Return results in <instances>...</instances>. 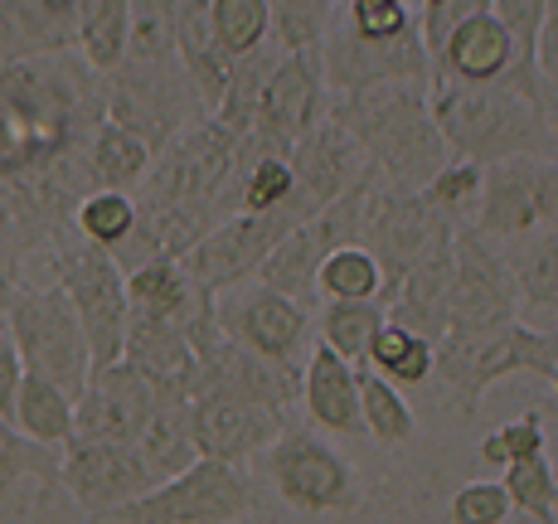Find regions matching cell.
Listing matches in <instances>:
<instances>
[{
  "instance_id": "cell-1",
  "label": "cell",
  "mask_w": 558,
  "mask_h": 524,
  "mask_svg": "<svg viewBox=\"0 0 558 524\" xmlns=\"http://www.w3.org/2000/svg\"><path fill=\"white\" fill-rule=\"evenodd\" d=\"M107 122V78L73 53L0 63V185L78 175Z\"/></svg>"
},
{
  "instance_id": "cell-2",
  "label": "cell",
  "mask_w": 558,
  "mask_h": 524,
  "mask_svg": "<svg viewBox=\"0 0 558 524\" xmlns=\"http://www.w3.org/2000/svg\"><path fill=\"white\" fill-rule=\"evenodd\" d=\"M330 117L360 142L364 160L384 185L427 190L452 160V146L433 122L427 83H379V88L345 93V98H330Z\"/></svg>"
},
{
  "instance_id": "cell-3",
  "label": "cell",
  "mask_w": 558,
  "mask_h": 524,
  "mask_svg": "<svg viewBox=\"0 0 558 524\" xmlns=\"http://www.w3.org/2000/svg\"><path fill=\"white\" fill-rule=\"evenodd\" d=\"M433 122L442 132V142L452 146L461 160H481L496 166L510 156H554L549 136V88L539 78H524L520 69L506 83L490 88H447L433 83Z\"/></svg>"
},
{
  "instance_id": "cell-4",
  "label": "cell",
  "mask_w": 558,
  "mask_h": 524,
  "mask_svg": "<svg viewBox=\"0 0 558 524\" xmlns=\"http://www.w3.org/2000/svg\"><path fill=\"white\" fill-rule=\"evenodd\" d=\"M107 117L122 122L126 132H136L146 146L160 156L209 117L195 78L185 73L180 53H126L117 63V73H107Z\"/></svg>"
},
{
  "instance_id": "cell-5",
  "label": "cell",
  "mask_w": 558,
  "mask_h": 524,
  "mask_svg": "<svg viewBox=\"0 0 558 524\" xmlns=\"http://www.w3.org/2000/svg\"><path fill=\"white\" fill-rule=\"evenodd\" d=\"M39 258L49 267V282L69 292L73 312L88 330L93 369L117 365L126 350V326H132V296H126L122 263L98 243H88L78 229H63Z\"/></svg>"
},
{
  "instance_id": "cell-6",
  "label": "cell",
  "mask_w": 558,
  "mask_h": 524,
  "mask_svg": "<svg viewBox=\"0 0 558 524\" xmlns=\"http://www.w3.org/2000/svg\"><path fill=\"white\" fill-rule=\"evenodd\" d=\"M0 306H5V330L15 340L25 369L45 374L49 383H59L63 393L78 399L93 379V345H88V330H83L78 312H73L69 292L53 282L45 287L20 282L0 296Z\"/></svg>"
},
{
  "instance_id": "cell-7",
  "label": "cell",
  "mask_w": 558,
  "mask_h": 524,
  "mask_svg": "<svg viewBox=\"0 0 558 524\" xmlns=\"http://www.w3.org/2000/svg\"><path fill=\"white\" fill-rule=\"evenodd\" d=\"M510 374H558V355H554V336L530 320H514V326L496 330V336H447L437 340V379L442 393L457 403L461 418L481 409L490 383L510 379Z\"/></svg>"
},
{
  "instance_id": "cell-8",
  "label": "cell",
  "mask_w": 558,
  "mask_h": 524,
  "mask_svg": "<svg viewBox=\"0 0 558 524\" xmlns=\"http://www.w3.org/2000/svg\"><path fill=\"white\" fill-rule=\"evenodd\" d=\"M360 243L384 267V306H389V296L399 292V282L417 263L457 243V219H447L423 190L384 185L374 175L369 199H364V219H360Z\"/></svg>"
},
{
  "instance_id": "cell-9",
  "label": "cell",
  "mask_w": 558,
  "mask_h": 524,
  "mask_svg": "<svg viewBox=\"0 0 558 524\" xmlns=\"http://www.w3.org/2000/svg\"><path fill=\"white\" fill-rule=\"evenodd\" d=\"M514 320H520V287H514L510 253L486 239L476 223H457L447 336H496Z\"/></svg>"
},
{
  "instance_id": "cell-10",
  "label": "cell",
  "mask_w": 558,
  "mask_h": 524,
  "mask_svg": "<svg viewBox=\"0 0 558 524\" xmlns=\"http://www.w3.org/2000/svg\"><path fill=\"white\" fill-rule=\"evenodd\" d=\"M253 515V480L243 466L199 456L175 480L136 496L107 524H239Z\"/></svg>"
},
{
  "instance_id": "cell-11",
  "label": "cell",
  "mask_w": 558,
  "mask_h": 524,
  "mask_svg": "<svg viewBox=\"0 0 558 524\" xmlns=\"http://www.w3.org/2000/svg\"><path fill=\"white\" fill-rule=\"evenodd\" d=\"M263 466L282 505L302 510V515H350L364 500L350 456H340L326 437L306 432V427H282V437L263 452Z\"/></svg>"
},
{
  "instance_id": "cell-12",
  "label": "cell",
  "mask_w": 558,
  "mask_h": 524,
  "mask_svg": "<svg viewBox=\"0 0 558 524\" xmlns=\"http://www.w3.org/2000/svg\"><path fill=\"white\" fill-rule=\"evenodd\" d=\"M486 239H534L558 223V160L554 156H510L486 166V190L471 214Z\"/></svg>"
},
{
  "instance_id": "cell-13",
  "label": "cell",
  "mask_w": 558,
  "mask_h": 524,
  "mask_svg": "<svg viewBox=\"0 0 558 524\" xmlns=\"http://www.w3.org/2000/svg\"><path fill=\"white\" fill-rule=\"evenodd\" d=\"M214 316H219L223 336L239 340L253 355H263L267 365L306 374V355H311L306 345L316 340L311 336V306L292 302V296L272 292L263 282H243L219 296Z\"/></svg>"
},
{
  "instance_id": "cell-14",
  "label": "cell",
  "mask_w": 558,
  "mask_h": 524,
  "mask_svg": "<svg viewBox=\"0 0 558 524\" xmlns=\"http://www.w3.org/2000/svg\"><path fill=\"white\" fill-rule=\"evenodd\" d=\"M320 63H326L330 98L379 88V83H427L433 88V53L423 45V25L417 20L403 35H389V39H364L336 20L326 49H320Z\"/></svg>"
},
{
  "instance_id": "cell-15",
  "label": "cell",
  "mask_w": 558,
  "mask_h": 524,
  "mask_svg": "<svg viewBox=\"0 0 558 524\" xmlns=\"http://www.w3.org/2000/svg\"><path fill=\"white\" fill-rule=\"evenodd\" d=\"M302 223L306 219L296 214V205L272 209V214H233V219H223L219 229L190 253L185 272L195 277V287L209 296H223L243 282H257V272H263V263L277 253V243L292 229H302Z\"/></svg>"
},
{
  "instance_id": "cell-16",
  "label": "cell",
  "mask_w": 558,
  "mask_h": 524,
  "mask_svg": "<svg viewBox=\"0 0 558 524\" xmlns=\"http://www.w3.org/2000/svg\"><path fill=\"white\" fill-rule=\"evenodd\" d=\"M330 117V83H326V63L320 53H287L277 59L272 78L263 88L253 117V142L267 156H292L296 142L311 132L316 122Z\"/></svg>"
},
{
  "instance_id": "cell-17",
  "label": "cell",
  "mask_w": 558,
  "mask_h": 524,
  "mask_svg": "<svg viewBox=\"0 0 558 524\" xmlns=\"http://www.w3.org/2000/svg\"><path fill=\"white\" fill-rule=\"evenodd\" d=\"M59 486L73 496V505L88 520H112L122 505L136 496L156 490L151 472H146L142 452L126 442H98V437H73L63 447Z\"/></svg>"
},
{
  "instance_id": "cell-18",
  "label": "cell",
  "mask_w": 558,
  "mask_h": 524,
  "mask_svg": "<svg viewBox=\"0 0 558 524\" xmlns=\"http://www.w3.org/2000/svg\"><path fill=\"white\" fill-rule=\"evenodd\" d=\"M292 170H296L292 205L302 219H316V214H326L340 195H350V190L369 175V160H364L355 136H350L336 117H326V122H316L302 142H296Z\"/></svg>"
},
{
  "instance_id": "cell-19",
  "label": "cell",
  "mask_w": 558,
  "mask_h": 524,
  "mask_svg": "<svg viewBox=\"0 0 558 524\" xmlns=\"http://www.w3.org/2000/svg\"><path fill=\"white\" fill-rule=\"evenodd\" d=\"M156 383L126 360L107 369H93L88 389L78 393V437H98V442H126L136 447L146 418L156 409Z\"/></svg>"
},
{
  "instance_id": "cell-20",
  "label": "cell",
  "mask_w": 558,
  "mask_h": 524,
  "mask_svg": "<svg viewBox=\"0 0 558 524\" xmlns=\"http://www.w3.org/2000/svg\"><path fill=\"white\" fill-rule=\"evenodd\" d=\"M514 69H520V45L500 25L496 10L461 20L447 45L433 53V83H447V88H490V83H506Z\"/></svg>"
},
{
  "instance_id": "cell-21",
  "label": "cell",
  "mask_w": 558,
  "mask_h": 524,
  "mask_svg": "<svg viewBox=\"0 0 558 524\" xmlns=\"http://www.w3.org/2000/svg\"><path fill=\"white\" fill-rule=\"evenodd\" d=\"M195 442L199 456H214V462H233L243 466L248 456L267 452V447L282 437L287 418L272 409H257L248 399H233V393H195Z\"/></svg>"
},
{
  "instance_id": "cell-22",
  "label": "cell",
  "mask_w": 558,
  "mask_h": 524,
  "mask_svg": "<svg viewBox=\"0 0 558 524\" xmlns=\"http://www.w3.org/2000/svg\"><path fill=\"white\" fill-rule=\"evenodd\" d=\"M78 49V0H0V63Z\"/></svg>"
},
{
  "instance_id": "cell-23",
  "label": "cell",
  "mask_w": 558,
  "mask_h": 524,
  "mask_svg": "<svg viewBox=\"0 0 558 524\" xmlns=\"http://www.w3.org/2000/svg\"><path fill=\"white\" fill-rule=\"evenodd\" d=\"M360 374L350 360H340L326 340H316L302 374V403L311 423L336 437H364V409H360Z\"/></svg>"
},
{
  "instance_id": "cell-24",
  "label": "cell",
  "mask_w": 558,
  "mask_h": 524,
  "mask_svg": "<svg viewBox=\"0 0 558 524\" xmlns=\"http://www.w3.org/2000/svg\"><path fill=\"white\" fill-rule=\"evenodd\" d=\"M122 360L156 383L160 399H166V393H185V399L195 393L199 355H195V345H190V336L180 326H166V320H151V316L132 312Z\"/></svg>"
},
{
  "instance_id": "cell-25",
  "label": "cell",
  "mask_w": 558,
  "mask_h": 524,
  "mask_svg": "<svg viewBox=\"0 0 558 524\" xmlns=\"http://www.w3.org/2000/svg\"><path fill=\"white\" fill-rule=\"evenodd\" d=\"M447 306H452V248H437L389 296V320L437 345L447 336Z\"/></svg>"
},
{
  "instance_id": "cell-26",
  "label": "cell",
  "mask_w": 558,
  "mask_h": 524,
  "mask_svg": "<svg viewBox=\"0 0 558 524\" xmlns=\"http://www.w3.org/2000/svg\"><path fill=\"white\" fill-rule=\"evenodd\" d=\"M175 49H180L185 73L195 78L204 107H209V117H214L223 102V93H229V78H233V59L223 53L219 35H214V0H180Z\"/></svg>"
},
{
  "instance_id": "cell-27",
  "label": "cell",
  "mask_w": 558,
  "mask_h": 524,
  "mask_svg": "<svg viewBox=\"0 0 558 524\" xmlns=\"http://www.w3.org/2000/svg\"><path fill=\"white\" fill-rule=\"evenodd\" d=\"M136 452H142L146 472L160 486V480H175L180 472L199 462V442H195V403L185 393H166L156 399L151 418H146L142 437H136Z\"/></svg>"
},
{
  "instance_id": "cell-28",
  "label": "cell",
  "mask_w": 558,
  "mask_h": 524,
  "mask_svg": "<svg viewBox=\"0 0 558 524\" xmlns=\"http://www.w3.org/2000/svg\"><path fill=\"white\" fill-rule=\"evenodd\" d=\"M15 427L39 447H63L78 437V399L63 393L59 383H49L45 374H25V389H20V409H15Z\"/></svg>"
},
{
  "instance_id": "cell-29",
  "label": "cell",
  "mask_w": 558,
  "mask_h": 524,
  "mask_svg": "<svg viewBox=\"0 0 558 524\" xmlns=\"http://www.w3.org/2000/svg\"><path fill=\"white\" fill-rule=\"evenodd\" d=\"M88 166L102 190H142V180L151 175V166H156V151L136 132H126L122 122L107 117L88 146Z\"/></svg>"
},
{
  "instance_id": "cell-30",
  "label": "cell",
  "mask_w": 558,
  "mask_h": 524,
  "mask_svg": "<svg viewBox=\"0 0 558 524\" xmlns=\"http://www.w3.org/2000/svg\"><path fill=\"white\" fill-rule=\"evenodd\" d=\"M132 45V0H78V53L102 73H117Z\"/></svg>"
},
{
  "instance_id": "cell-31",
  "label": "cell",
  "mask_w": 558,
  "mask_h": 524,
  "mask_svg": "<svg viewBox=\"0 0 558 524\" xmlns=\"http://www.w3.org/2000/svg\"><path fill=\"white\" fill-rule=\"evenodd\" d=\"M510 267L520 287V312L558 316V223L534 239H520V248H510Z\"/></svg>"
},
{
  "instance_id": "cell-32",
  "label": "cell",
  "mask_w": 558,
  "mask_h": 524,
  "mask_svg": "<svg viewBox=\"0 0 558 524\" xmlns=\"http://www.w3.org/2000/svg\"><path fill=\"white\" fill-rule=\"evenodd\" d=\"M389 326V306L384 302H326L320 306V336L340 360L350 365H369V350H374V336Z\"/></svg>"
},
{
  "instance_id": "cell-33",
  "label": "cell",
  "mask_w": 558,
  "mask_h": 524,
  "mask_svg": "<svg viewBox=\"0 0 558 524\" xmlns=\"http://www.w3.org/2000/svg\"><path fill=\"white\" fill-rule=\"evenodd\" d=\"M360 409H364V437H374V442L389 447V452L413 447L417 418H413V409H408L399 383H389L384 374L364 369L360 374Z\"/></svg>"
},
{
  "instance_id": "cell-34",
  "label": "cell",
  "mask_w": 558,
  "mask_h": 524,
  "mask_svg": "<svg viewBox=\"0 0 558 524\" xmlns=\"http://www.w3.org/2000/svg\"><path fill=\"white\" fill-rule=\"evenodd\" d=\"M316 296L326 302H384V267L364 243H345L320 263Z\"/></svg>"
},
{
  "instance_id": "cell-35",
  "label": "cell",
  "mask_w": 558,
  "mask_h": 524,
  "mask_svg": "<svg viewBox=\"0 0 558 524\" xmlns=\"http://www.w3.org/2000/svg\"><path fill=\"white\" fill-rule=\"evenodd\" d=\"M369 369L384 374L389 383H399V389H403V383H427V379L437 374V345L389 320V326L374 336Z\"/></svg>"
},
{
  "instance_id": "cell-36",
  "label": "cell",
  "mask_w": 558,
  "mask_h": 524,
  "mask_svg": "<svg viewBox=\"0 0 558 524\" xmlns=\"http://www.w3.org/2000/svg\"><path fill=\"white\" fill-rule=\"evenodd\" d=\"M296 195V170H292V156H267L257 151L253 166L243 170V180L233 185V199H229V214H272V209H287Z\"/></svg>"
},
{
  "instance_id": "cell-37",
  "label": "cell",
  "mask_w": 558,
  "mask_h": 524,
  "mask_svg": "<svg viewBox=\"0 0 558 524\" xmlns=\"http://www.w3.org/2000/svg\"><path fill=\"white\" fill-rule=\"evenodd\" d=\"M277 59H282V45H277V39H272V45H267V49H257V53H248V59H239V63H233L229 93H223L219 112H214L223 126H233V132L253 136L257 102H263V88H267V78H272Z\"/></svg>"
},
{
  "instance_id": "cell-38",
  "label": "cell",
  "mask_w": 558,
  "mask_h": 524,
  "mask_svg": "<svg viewBox=\"0 0 558 524\" xmlns=\"http://www.w3.org/2000/svg\"><path fill=\"white\" fill-rule=\"evenodd\" d=\"M136 219H142L136 214V190H93L73 214V229L88 243H98V248L117 253L136 233Z\"/></svg>"
},
{
  "instance_id": "cell-39",
  "label": "cell",
  "mask_w": 558,
  "mask_h": 524,
  "mask_svg": "<svg viewBox=\"0 0 558 524\" xmlns=\"http://www.w3.org/2000/svg\"><path fill=\"white\" fill-rule=\"evenodd\" d=\"M272 5V39L287 53H320L336 25L340 0H267Z\"/></svg>"
},
{
  "instance_id": "cell-40",
  "label": "cell",
  "mask_w": 558,
  "mask_h": 524,
  "mask_svg": "<svg viewBox=\"0 0 558 524\" xmlns=\"http://www.w3.org/2000/svg\"><path fill=\"white\" fill-rule=\"evenodd\" d=\"M214 35L233 63L272 45V5L267 0H214Z\"/></svg>"
},
{
  "instance_id": "cell-41",
  "label": "cell",
  "mask_w": 558,
  "mask_h": 524,
  "mask_svg": "<svg viewBox=\"0 0 558 524\" xmlns=\"http://www.w3.org/2000/svg\"><path fill=\"white\" fill-rule=\"evenodd\" d=\"M59 466H63V452L29 442L15 423L0 418V496H5L15 480H25V476L45 480V486H59Z\"/></svg>"
},
{
  "instance_id": "cell-42",
  "label": "cell",
  "mask_w": 558,
  "mask_h": 524,
  "mask_svg": "<svg viewBox=\"0 0 558 524\" xmlns=\"http://www.w3.org/2000/svg\"><path fill=\"white\" fill-rule=\"evenodd\" d=\"M481 190H486V166H481V160L452 156V160H447V170L423 190V195L433 199L447 219L471 223V214H476V205H481Z\"/></svg>"
},
{
  "instance_id": "cell-43",
  "label": "cell",
  "mask_w": 558,
  "mask_h": 524,
  "mask_svg": "<svg viewBox=\"0 0 558 524\" xmlns=\"http://www.w3.org/2000/svg\"><path fill=\"white\" fill-rule=\"evenodd\" d=\"M500 480H506L514 510H530V515H558V476H554L549 452L524 456V462H510L506 472H500Z\"/></svg>"
},
{
  "instance_id": "cell-44",
  "label": "cell",
  "mask_w": 558,
  "mask_h": 524,
  "mask_svg": "<svg viewBox=\"0 0 558 524\" xmlns=\"http://www.w3.org/2000/svg\"><path fill=\"white\" fill-rule=\"evenodd\" d=\"M490 10H496L500 25L520 45V73L524 78H539V35H544V20H549L554 0H490Z\"/></svg>"
},
{
  "instance_id": "cell-45",
  "label": "cell",
  "mask_w": 558,
  "mask_h": 524,
  "mask_svg": "<svg viewBox=\"0 0 558 524\" xmlns=\"http://www.w3.org/2000/svg\"><path fill=\"white\" fill-rule=\"evenodd\" d=\"M539 452H544V418L539 413H524V418L496 427V432H486L476 447L481 462L500 466V472H506L510 462H524V456H539Z\"/></svg>"
},
{
  "instance_id": "cell-46",
  "label": "cell",
  "mask_w": 558,
  "mask_h": 524,
  "mask_svg": "<svg viewBox=\"0 0 558 524\" xmlns=\"http://www.w3.org/2000/svg\"><path fill=\"white\" fill-rule=\"evenodd\" d=\"M510 515L514 505L506 480H466V486H457L452 510H447L452 524H506Z\"/></svg>"
},
{
  "instance_id": "cell-47",
  "label": "cell",
  "mask_w": 558,
  "mask_h": 524,
  "mask_svg": "<svg viewBox=\"0 0 558 524\" xmlns=\"http://www.w3.org/2000/svg\"><path fill=\"white\" fill-rule=\"evenodd\" d=\"M481 10H490V0H442V5H423L417 25H423V45H427V53L442 49V45H447V35H452L461 20L481 15Z\"/></svg>"
},
{
  "instance_id": "cell-48",
  "label": "cell",
  "mask_w": 558,
  "mask_h": 524,
  "mask_svg": "<svg viewBox=\"0 0 558 524\" xmlns=\"http://www.w3.org/2000/svg\"><path fill=\"white\" fill-rule=\"evenodd\" d=\"M25 360H20L15 340L10 330H0V418L15 423V409H20V389H25Z\"/></svg>"
},
{
  "instance_id": "cell-49",
  "label": "cell",
  "mask_w": 558,
  "mask_h": 524,
  "mask_svg": "<svg viewBox=\"0 0 558 524\" xmlns=\"http://www.w3.org/2000/svg\"><path fill=\"white\" fill-rule=\"evenodd\" d=\"M539 78L549 93H558V0H554L549 20H544V35H539Z\"/></svg>"
},
{
  "instance_id": "cell-50",
  "label": "cell",
  "mask_w": 558,
  "mask_h": 524,
  "mask_svg": "<svg viewBox=\"0 0 558 524\" xmlns=\"http://www.w3.org/2000/svg\"><path fill=\"white\" fill-rule=\"evenodd\" d=\"M506 524H558V515H530V510H514Z\"/></svg>"
},
{
  "instance_id": "cell-51",
  "label": "cell",
  "mask_w": 558,
  "mask_h": 524,
  "mask_svg": "<svg viewBox=\"0 0 558 524\" xmlns=\"http://www.w3.org/2000/svg\"><path fill=\"white\" fill-rule=\"evenodd\" d=\"M544 112H549V136H554V160H558V93H549V107H544Z\"/></svg>"
},
{
  "instance_id": "cell-52",
  "label": "cell",
  "mask_w": 558,
  "mask_h": 524,
  "mask_svg": "<svg viewBox=\"0 0 558 524\" xmlns=\"http://www.w3.org/2000/svg\"><path fill=\"white\" fill-rule=\"evenodd\" d=\"M549 389H554V409H558V374H554V379H549Z\"/></svg>"
},
{
  "instance_id": "cell-53",
  "label": "cell",
  "mask_w": 558,
  "mask_h": 524,
  "mask_svg": "<svg viewBox=\"0 0 558 524\" xmlns=\"http://www.w3.org/2000/svg\"><path fill=\"white\" fill-rule=\"evenodd\" d=\"M549 336H554V355H558V326H554V330H549Z\"/></svg>"
},
{
  "instance_id": "cell-54",
  "label": "cell",
  "mask_w": 558,
  "mask_h": 524,
  "mask_svg": "<svg viewBox=\"0 0 558 524\" xmlns=\"http://www.w3.org/2000/svg\"><path fill=\"white\" fill-rule=\"evenodd\" d=\"M0 330H5V306H0Z\"/></svg>"
},
{
  "instance_id": "cell-55",
  "label": "cell",
  "mask_w": 558,
  "mask_h": 524,
  "mask_svg": "<svg viewBox=\"0 0 558 524\" xmlns=\"http://www.w3.org/2000/svg\"><path fill=\"white\" fill-rule=\"evenodd\" d=\"M423 5H442V0H423Z\"/></svg>"
},
{
  "instance_id": "cell-56",
  "label": "cell",
  "mask_w": 558,
  "mask_h": 524,
  "mask_svg": "<svg viewBox=\"0 0 558 524\" xmlns=\"http://www.w3.org/2000/svg\"><path fill=\"white\" fill-rule=\"evenodd\" d=\"M554 476H558V462H554Z\"/></svg>"
}]
</instances>
